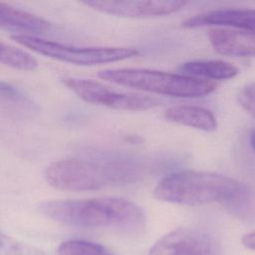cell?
<instances>
[{
	"label": "cell",
	"instance_id": "cell-11",
	"mask_svg": "<svg viewBox=\"0 0 255 255\" xmlns=\"http://www.w3.org/2000/svg\"><path fill=\"white\" fill-rule=\"evenodd\" d=\"M0 28L17 35L36 36L48 34L53 30L50 22L29 12L0 3Z\"/></svg>",
	"mask_w": 255,
	"mask_h": 255
},
{
	"label": "cell",
	"instance_id": "cell-16",
	"mask_svg": "<svg viewBox=\"0 0 255 255\" xmlns=\"http://www.w3.org/2000/svg\"><path fill=\"white\" fill-rule=\"evenodd\" d=\"M56 255H117L109 248L95 242L73 239L62 242L57 250Z\"/></svg>",
	"mask_w": 255,
	"mask_h": 255
},
{
	"label": "cell",
	"instance_id": "cell-3",
	"mask_svg": "<svg viewBox=\"0 0 255 255\" xmlns=\"http://www.w3.org/2000/svg\"><path fill=\"white\" fill-rule=\"evenodd\" d=\"M142 168L127 158L72 157L47 166V182L63 190H98L108 186L128 184L137 180Z\"/></svg>",
	"mask_w": 255,
	"mask_h": 255
},
{
	"label": "cell",
	"instance_id": "cell-2",
	"mask_svg": "<svg viewBox=\"0 0 255 255\" xmlns=\"http://www.w3.org/2000/svg\"><path fill=\"white\" fill-rule=\"evenodd\" d=\"M153 196L164 202L181 205L220 203L236 213L246 212L250 191L240 181L218 173L180 170L162 177Z\"/></svg>",
	"mask_w": 255,
	"mask_h": 255
},
{
	"label": "cell",
	"instance_id": "cell-18",
	"mask_svg": "<svg viewBox=\"0 0 255 255\" xmlns=\"http://www.w3.org/2000/svg\"><path fill=\"white\" fill-rule=\"evenodd\" d=\"M238 101L242 108L255 118V82L245 86L239 92Z\"/></svg>",
	"mask_w": 255,
	"mask_h": 255
},
{
	"label": "cell",
	"instance_id": "cell-12",
	"mask_svg": "<svg viewBox=\"0 0 255 255\" xmlns=\"http://www.w3.org/2000/svg\"><path fill=\"white\" fill-rule=\"evenodd\" d=\"M163 116L170 123L198 130L211 132L217 128V120L214 114L202 107L189 105L173 106L168 108Z\"/></svg>",
	"mask_w": 255,
	"mask_h": 255
},
{
	"label": "cell",
	"instance_id": "cell-6",
	"mask_svg": "<svg viewBox=\"0 0 255 255\" xmlns=\"http://www.w3.org/2000/svg\"><path fill=\"white\" fill-rule=\"evenodd\" d=\"M61 82L83 101L114 110L145 111L160 105L156 98L136 93H123L93 80L66 76L61 78Z\"/></svg>",
	"mask_w": 255,
	"mask_h": 255
},
{
	"label": "cell",
	"instance_id": "cell-5",
	"mask_svg": "<svg viewBox=\"0 0 255 255\" xmlns=\"http://www.w3.org/2000/svg\"><path fill=\"white\" fill-rule=\"evenodd\" d=\"M11 39L37 54L79 66H94L132 58L138 51L123 47H72L36 36L12 35Z\"/></svg>",
	"mask_w": 255,
	"mask_h": 255
},
{
	"label": "cell",
	"instance_id": "cell-4",
	"mask_svg": "<svg viewBox=\"0 0 255 255\" xmlns=\"http://www.w3.org/2000/svg\"><path fill=\"white\" fill-rule=\"evenodd\" d=\"M98 76L117 85L173 98H201L216 89L212 81L149 69H107L100 71Z\"/></svg>",
	"mask_w": 255,
	"mask_h": 255
},
{
	"label": "cell",
	"instance_id": "cell-14",
	"mask_svg": "<svg viewBox=\"0 0 255 255\" xmlns=\"http://www.w3.org/2000/svg\"><path fill=\"white\" fill-rule=\"evenodd\" d=\"M0 103L21 113L36 111L35 103L26 94L13 85L2 81H0Z\"/></svg>",
	"mask_w": 255,
	"mask_h": 255
},
{
	"label": "cell",
	"instance_id": "cell-15",
	"mask_svg": "<svg viewBox=\"0 0 255 255\" xmlns=\"http://www.w3.org/2000/svg\"><path fill=\"white\" fill-rule=\"evenodd\" d=\"M0 63L22 71H32L37 68V61L31 55L3 42H0Z\"/></svg>",
	"mask_w": 255,
	"mask_h": 255
},
{
	"label": "cell",
	"instance_id": "cell-20",
	"mask_svg": "<svg viewBox=\"0 0 255 255\" xmlns=\"http://www.w3.org/2000/svg\"><path fill=\"white\" fill-rule=\"evenodd\" d=\"M249 140H250V144H251L252 148L255 150V128L251 130L250 135H249Z\"/></svg>",
	"mask_w": 255,
	"mask_h": 255
},
{
	"label": "cell",
	"instance_id": "cell-13",
	"mask_svg": "<svg viewBox=\"0 0 255 255\" xmlns=\"http://www.w3.org/2000/svg\"><path fill=\"white\" fill-rule=\"evenodd\" d=\"M179 70L188 76L212 81L228 80L239 74V69L235 65L222 60H198L183 63Z\"/></svg>",
	"mask_w": 255,
	"mask_h": 255
},
{
	"label": "cell",
	"instance_id": "cell-1",
	"mask_svg": "<svg viewBox=\"0 0 255 255\" xmlns=\"http://www.w3.org/2000/svg\"><path fill=\"white\" fill-rule=\"evenodd\" d=\"M39 211L64 225L85 229H111L128 235L141 234L145 215L135 203L118 197L51 200L42 202Z\"/></svg>",
	"mask_w": 255,
	"mask_h": 255
},
{
	"label": "cell",
	"instance_id": "cell-10",
	"mask_svg": "<svg viewBox=\"0 0 255 255\" xmlns=\"http://www.w3.org/2000/svg\"><path fill=\"white\" fill-rule=\"evenodd\" d=\"M212 48L219 54L238 58H255V33L227 28H212L207 34Z\"/></svg>",
	"mask_w": 255,
	"mask_h": 255
},
{
	"label": "cell",
	"instance_id": "cell-17",
	"mask_svg": "<svg viewBox=\"0 0 255 255\" xmlns=\"http://www.w3.org/2000/svg\"><path fill=\"white\" fill-rule=\"evenodd\" d=\"M0 255H47L30 244L21 242L0 232Z\"/></svg>",
	"mask_w": 255,
	"mask_h": 255
},
{
	"label": "cell",
	"instance_id": "cell-8",
	"mask_svg": "<svg viewBox=\"0 0 255 255\" xmlns=\"http://www.w3.org/2000/svg\"><path fill=\"white\" fill-rule=\"evenodd\" d=\"M83 3L102 13L127 18H148L170 15L182 10L187 4L186 1L180 0H89Z\"/></svg>",
	"mask_w": 255,
	"mask_h": 255
},
{
	"label": "cell",
	"instance_id": "cell-9",
	"mask_svg": "<svg viewBox=\"0 0 255 255\" xmlns=\"http://www.w3.org/2000/svg\"><path fill=\"white\" fill-rule=\"evenodd\" d=\"M184 28L215 26L255 33V9H216L196 14L182 22Z\"/></svg>",
	"mask_w": 255,
	"mask_h": 255
},
{
	"label": "cell",
	"instance_id": "cell-19",
	"mask_svg": "<svg viewBox=\"0 0 255 255\" xmlns=\"http://www.w3.org/2000/svg\"><path fill=\"white\" fill-rule=\"evenodd\" d=\"M241 242H242V244H243L246 248L255 251V231L245 234V235L242 237Z\"/></svg>",
	"mask_w": 255,
	"mask_h": 255
},
{
	"label": "cell",
	"instance_id": "cell-7",
	"mask_svg": "<svg viewBox=\"0 0 255 255\" xmlns=\"http://www.w3.org/2000/svg\"><path fill=\"white\" fill-rule=\"evenodd\" d=\"M219 242L206 231L180 227L159 238L148 255H220Z\"/></svg>",
	"mask_w": 255,
	"mask_h": 255
}]
</instances>
